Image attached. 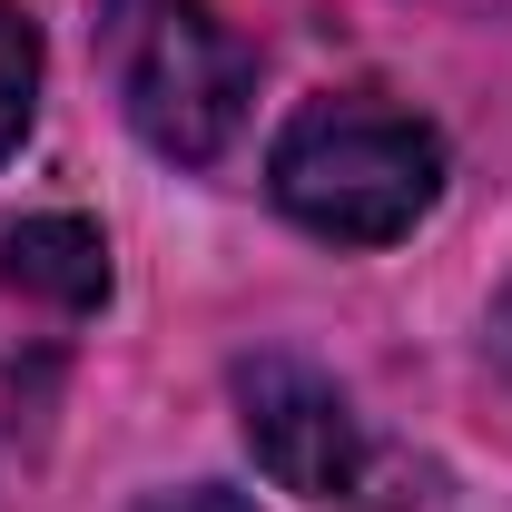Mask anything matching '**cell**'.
Returning <instances> with one entry per match:
<instances>
[{
  "instance_id": "cell-3",
  "label": "cell",
  "mask_w": 512,
  "mask_h": 512,
  "mask_svg": "<svg viewBox=\"0 0 512 512\" xmlns=\"http://www.w3.org/2000/svg\"><path fill=\"white\" fill-rule=\"evenodd\" d=\"M237 424H247L256 463L306 493V503H355L365 493V424L345 404V384L296 365V355H247L237 365Z\"/></svg>"
},
{
  "instance_id": "cell-7",
  "label": "cell",
  "mask_w": 512,
  "mask_h": 512,
  "mask_svg": "<svg viewBox=\"0 0 512 512\" xmlns=\"http://www.w3.org/2000/svg\"><path fill=\"white\" fill-rule=\"evenodd\" d=\"M493 365H503V384H512V296H503V316H493Z\"/></svg>"
},
{
  "instance_id": "cell-6",
  "label": "cell",
  "mask_w": 512,
  "mask_h": 512,
  "mask_svg": "<svg viewBox=\"0 0 512 512\" xmlns=\"http://www.w3.org/2000/svg\"><path fill=\"white\" fill-rule=\"evenodd\" d=\"M138 512H256L247 493H217V483H188V493H158V503H138Z\"/></svg>"
},
{
  "instance_id": "cell-2",
  "label": "cell",
  "mask_w": 512,
  "mask_h": 512,
  "mask_svg": "<svg viewBox=\"0 0 512 512\" xmlns=\"http://www.w3.org/2000/svg\"><path fill=\"white\" fill-rule=\"evenodd\" d=\"M99 50H109V89H119L128 128L158 158L207 168L237 138L256 60L207 0H109L99 10Z\"/></svg>"
},
{
  "instance_id": "cell-4",
  "label": "cell",
  "mask_w": 512,
  "mask_h": 512,
  "mask_svg": "<svg viewBox=\"0 0 512 512\" xmlns=\"http://www.w3.org/2000/svg\"><path fill=\"white\" fill-rule=\"evenodd\" d=\"M0 276H10L20 296H40V306L89 316V306L109 296V247H99L89 217H20V227L0 237Z\"/></svg>"
},
{
  "instance_id": "cell-5",
  "label": "cell",
  "mask_w": 512,
  "mask_h": 512,
  "mask_svg": "<svg viewBox=\"0 0 512 512\" xmlns=\"http://www.w3.org/2000/svg\"><path fill=\"white\" fill-rule=\"evenodd\" d=\"M30 109H40V30L0 0V158L30 138Z\"/></svg>"
},
{
  "instance_id": "cell-1",
  "label": "cell",
  "mask_w": 512,
  "mask_h": 512,
  "mask_svg": "<svg viewBox=\"0 0 512 512\" xmlns=\"http://www.w3.org/2000/svg\"><path fill=\"white\" fill-rule=\"evenodd\" d=\"M266 197L325 247H394L444 197V138L394 99H306L266 148Z\"/></svg>"
}]
</instances>
